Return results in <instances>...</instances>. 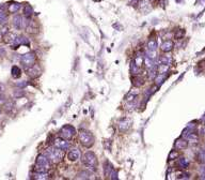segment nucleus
<instances>
[{
	"label": "nucleus",
	"mask_w": 205,
	"mask_h": 180,
	"mask_svg": "<svg viewBox=\"0 0 205 180\" xmlns=\"http://www.w3.org/2000/svg\"><path fill=\"white\" fill-rule=\"evenodd\" d=\"M50 169V160L47 155H41L37 158V165H35V172L45 173Z\"/></svg>",
	"instance_id": "nucleus-1"
},
{
	"label": "nucleus",
	"mask_w": 205,
	"mask_h": 180,
	"mask_svg": "<svg viewBox=\"0 0 205 180\" xmlns=\"http://www.w3.org/2000/svg\"><path fill=\"white\" fill-rule=\"evenodd\" d=\"M46 155L50 160V162H53V163H59V162L62 161V159H63L64 152H63V150L59 149L57 147H53V148H48L47 152H46Z\"/></svg>",
	"instance_id": "nucleus-2"
},
{
	"label": "nucleus",
	"mask_w": 205,
	"mask_h": 180,
	"mask_svg": "<svg viewBox=\"0 0 205 180\" xmlns=\"http://www.w3.org/2000/svg\"><path fill=\"white\" fill-rule=\"evenodd\" d=\"M79 141L84 147L90 148V147L93 146V144L95 142V138H94V136H93V134L91 132L86 131V130H81L79 132Z\"/></svg>",
	"instance_id": "nucleus-3"
},
{
	"label": "nucleus",
	"mask_w": 205,
	"mask_h": 180,
	"mask_svg": "<svg viewBox=\"0 0 205 180\" xmlns=\"http://www.w3.org/2000/svg\"><path fill=\"white\" fill-rule=\"evenodd\" d=\"M82 162L87 167H89L92 171H96V167H97V158L94 155V152L92 151H88L86 155H83V159H82Z\"/></svg>",
	"instance_id": "nucleus-4"
},
{
	"label": "nucleus",
	"mask_w": 205,
	"mask_h": 180,
	"mask_svg": "<svg viewBox=\"0 0 205 180\" xmlns=\"http://www.w3.org/2000/svg\"><path fill=\"white\" fill-rule=\"evenodd\" d=\"M35 60H37V57H35L34 53H27L25 55H23L22 58H20V62H22V65H23V67L25 68L26 70L31 68L32 65H34Z\"/></svg>",
	"instance_id": "nucleus-5"
},
{
	"label": "nucleus",
	"mask_w": 205,
	"mask_h": 180,
	"mask_svg": "<svg viewBox=\"0 0 205 180\" xmlns=\"http://www.w3.org/2000/svg\"><path fill=\"white\" fill-rule=\"evenodd\" d=\"M75 134H76V130L73 126H70V124L62 127L61 130H60V137L65 138L68 141L72 139L75 136Z\"/></svg>",
	"instance_id": "nucleus-6"
},
{
	"label": "nucleus",
	"mask_w": 205,
	"mask_h": 180,
	"mask_svg": "<svg viewBox=\"0 0 205 180\" xmlns=\"http://www.w3.org/2000/svg\"><path fill=\"white\" fill-rule=\"evenodd\" d=\"M53 145H55V147L63 150V151H65V150H68V148H70V143L68 142V139L62 138V137L56 138V139L53 141Z\"/></svg>",
	"instance_id": "nucleus-7"
},
{
	"label": "nucleus",
	"mask_w": 205,
	"mask_h": 180,
	"mask_svg": "<svg viewBox=\"0 0 205 180\" xmlns=\"http://www.w3.org/2000/svg\"><path fill=\"white\" fill-rule=\"evenodd\" d=\"M13 26H14L16 29H23V28H26V26L28 24V22H25L23 16H20V15H15L13 17Z\"/></svg>",
	"instance_id": "nucleus-8"
},
{
	"label": "nucleus",
	"mask_w": 205,
	"mask_h": 180,
	"mask_svg": "<svg viewBox=\"0 0 205 180\" xmlns=\"http://www.w3.org/2000/svg\"><path fill=\"white\" fill-rule=\"evenodd\" d=\"M41 73H42L41 68L37 65H34L29 69H27V74H28V76H30L31 78H37L41 75Z\"/></svg>",
	"instance_id": "nucleus-9"
},
{
	"label": "nucleus",
	"mask_w": 205,
	"mask_h": 180,
	"mask_svg": "<svg viewBox=\"0 0 205 180\" xmlns=\"http://www.w3.org/2000/svg\"><path fill=\"white\" fill-rule=\"evenodd\" d=\"M132 127V121L129 120V119H123L119 122V130H120V132L121 133H125L127 132L129 129Z\"/></svg>",
	"instance_id": "nucleus-10"
},
{
	"label": "nucleus",
	"mask_w": 205,
	"mask_h": 180,
	"mask_svg": "<svg viewBox=\"0 0 205 180\" xmlns=\"http://www.w3.org/2000/svg\"><path fill=\"white\" fill-rule=\"evenodd\" d=\"M68 160L72 161V162H76L80 158V151L78 149H76V148H74V149L70 150V152L68 153Z\"/></svg>",
	"instance_id": "nucleus-11"
},
{
	"label": "nucleus",
	"mask_w": 205,
	"mask_h": 180,
	"mask_svg": "<svg viewBox=\"0 0 205 180\" xmlns=\"http://www.w3.org/2000/svg\"><path fill=\"white\" fill-rule=\"evenodd\" d=\"M173 47H174V43L172 42V41H170V40H168V41H165V42L161 44L160 49H161L163 53H169V52H171L172 49H173Z\"/></svg>",
	"instance_id": "nucleus-12"
},
{
	"label": "nucleus",
	"mask_w": 205,
	"mask_h": 180,
	"mask_svg": "<svg viewBox=\"0 0 205 180\" xmlns=\"http://www.w3.org/2000/svg\"><path fill=\"white\" fill-rule=\"evenodd\" d=\"M23 44H29V41L27 39H26L25 37H17L16 39H15V41L13 42V44L12 45V48L13 49H15V48H17L18 46H20V45H23Z\"/></svg>",
	"instance_id": "nucleus-13"
},
{
	"label": "nucleus",
	"mask_w": 205,
	"mask_h": 180,
	"mask_svg": "<svg viewBox=\"0 0 205 180\" xmlns=\"http://www.w3.org/2000/svg\"><path fill=\"white\" fill-rule=\"evenodd\" d=\"M26 30L28 33H31V34H34V33H37V31H39V28H37V24L34 22H28L27 26H26Z\"/></svg>",
	"instance_id": "nucleus-14"
},
{
	"label": "nucleus",
	"mask_w": 205,
	"mask_h": 180,
	"mask_svg": "<svg viewBox=\"0 0 205 180\" xmlns=\"http://www.w3.org/2000/svg\"><path fill=\"white\" fill-rule=\"evenodd\" d=\"M183 136H185L186 139H187L188 142H190V143H198V142H199V136L193 132L183 134Z\"/></svg>",
	"instance_id": "nucleus-15"
},
{
	"label": "nucleus",
	"mask_w": 205,
	"mask_h": 180,
	"mask_svg": "<svg viewBox=\"0 0 205 180\" xmlns=\"http://www.w3.org/2000/svg\"><path fill=\"white\" fill-rule=\"evenodd\" d=\"M188 146V142L186 139H177L176 143H175V149L177 150H183L186 149Z\"/></svg>",
	"instance_id": "nucleus-16"
},
{
	"label": "nucleus",
	"mask_w": 205,
	"mask_h": 180,
	"mask_svg": "<svg viewBox=\"0 0 205 180\" xmlns=\"http://www.w3.org/2000/svg\"><path fill=\"white\" fill-rule=\"evenodd\" d=\"M16 38H17L16 34L11 33V32H9V33H6V36H3L4 42H6V43H9V44H13V42L15 41V39H16Z\"/></svg>",
	"instance_id": "nucleus-17"
},
{
	"label": "nucleus",
	"mask_w": 205,
	"mask_h": 180,
	"mask_svg": "<svg viewBox=\"0 0 205 180\" xmlns=\"http://www.w3.org/2000/svg\"><path fill=\"white\" fill-rule=\"evenodd\" d=\"M132 81V85H134L135 87H140V86H142V85L144 84L143 78H141L139 75H134Z\"/></svg>",
	"instance_id": "nucleus-18"
},
{
	"label": "nucleus",
	"mask_w": 205,
	"mask_h": 180,
	"mask_svg": "<svg viewBox=\"0 0 205 180\" xmlns=\"http://www.w3.org/2000/svg\"><path fill=\"white\" fill-rule=\"evenodd\" d=\"M157 46H158L157 41H156L155 39H151L149 42H147V51L156 52V49H157Z\"/></svg>",
	"instance_id": "nucleus-19"
},
{
	"label": "nucleus",
	"mask_w": 205,
	"mask_h": 180,
	"mask_svg": "<svg viewBox=\"0 0 205 180\" xmlns=\"http://www.w3.org/2000/svg\"><path fill=\"white\" fill-rule=\"evenodd\" d=\"M139 4H140V11L141 12H143V13H145L147 10L150 9V1L149 0H141L140 2H139Z\"/></svg>",
	"instance_id": "nucleus-20"
},
{
	"label": "nucleus",
	"mask_w": 205,
	"mask_h": 180,
	"mask_svg": "<svg viewBox=\"0 0 205 180\" xmlns=\"http://www.w3.org/2000/svg\"><path fill=\"white\" fill-rule=\"evenodd\" d=\"M166 78H167L166 74H159V73H158L157 76H156V77H155V79H154V81H155V85L159 87L160 85H161L163 82H165V79H166Z\"/></svg>",
	"instance_id": "nucleus-21"
},
{
	"label": "nucleus",
	"mask_w": 205,
	"mask_h": 180,
	"mask_svg": "<svg viewBox=\"0 0 205 180\" xmlns=\"http://www.w3.org/2000/svg\"><path fill=\"white\" fill-rule=\"evenodd\" d=\"M33 178L37 180H46V179H49V175L47 174V172H45V173L37 172L33 175Z\"/></svg>",
	"instance_id": "nucleus-22"
},
{
	"label": "nucleus",
	"mask_w": 205,
	"mask_h": 180,
	"mask_svg": "<svg viewBox=\"0 0 205 180\" xmlns=\"http://www.w3.org/2000/svg\"><path fill=\"white\" fill-rule=\"evenodd\" d=\"M11 73L14 78H18V77H20V75H22V71H20V69L17 67V65H13V67H12V70H11Z\"/></svg>",
	"instance_id": "nucleus-23"
},
{
	"label": "nucleus",
	"mask_w": 205,
	"mask_h": 180,
	"mask_svg": "<svg viewBox=\"0 0 205 180\" xmlns=\"http://www.w3.org/2000/svg\"><path fill=\"white\" fill-rule=\"evenodd\" d=\"M91 178V173H89L88 171H82V172L78 173V175L76 176V179H90Z\"/></svg>",
	"instance_id": "nucleus-24"
},
{
	"label": "nucleus",
	"mask_w": 205,
	"mask_h": 180,
	"mask_svg": "<svg viewBox=\"0 0 205 180\" xmlns=\"http://www.w3.org/2000/svg\"><path fill=\"white\" fill-rule=\"evenodd\" d=\"M20 9V4L19 3H12V4H10L9 6V8H8V10H9V12L10 13H16L18 10Z\"/></svg>",
	"instance_id": "nucleus-25"
},
{
	"label": "nucleus",
	"mask_w": 205,
	"mask_h": 180,
	"mask_svg": "<svg viewBox=\"0 0 205 180\" xmlns=\"http://www.w3.org/2000/svg\"><path fill=\"white\" fill-rule=\"evenodd\" d=\"M170 62H171V59L168 56H159V58H158L159 65H170Z\"/></svg>",
	"instance_id": "nucleus-26"
},
{
	"label": "nucleus",
	"mask_w": 205,
	"mask_h": 180,
	"mask_svg": "<svg viewBox=\"0 0 205 180\" xmlns=\"http://www.w3.org/2000/svg\"><path fill=\"white\" fill-rule=\"evenodd\" d=\"M113 171L112 168V166H111V164L108 163V162H105V167H104V173H105V176H108L109 177L110 174H111V172Z\"/></svg>",
	"instance_id": "nucleus-27"
},
{
	"label": "nucleus",
	"mask_w": 205,
	"mask_h": 180,
	"mask_svg": "<svg viewBox=\"0 0 205 180\" xmlns=\"http://www.w3.org/2000/svg\"><path fill=\"white\" fill-rule=\"evenodd\" d=\"M134 61H135V63L136 65H138L139 68H141L142 65H143V63H144V59H143V56L142 55H137V56L135 57V59H134Z\"/></svg>",
	"instance_id": "nucleus-28"
},
{
	"label": "nucleus",
	"mask_w": 205,
	"mask_h": 180,
	"mask_svg": "<svg viewBox=\"0 0 205 180\" xmlns=\"http://www.w3.org/2000/svg\"><path fill=\"white\" fill-rule=\"evenodd\" d=\"M140 70H141V68L138 67V65L135 63V61L132 60V75H139Z\"/></svg>",
	"instance_id": "nucleus-29"
},
{
	"label": "nucleus",
	"mask_w": 205,
	"mask_h": 180,
	"mask_svg": "<svg viewBox=\"0 0 205 180\" xmlns=\"http://www.w3.org/2000/svg\"><path fill=\"white\" fill-rule=\"evenodd\" d=\"M169 70V65H159L157 68V71L159 74H167Z\"/></svg>",
	"instance_id": "nucleus-30"
},
{
	"label": "nucleus",
	"mask_w": 205,
	"mask_h": 180,
	"mask_svg": "<svg viewBox=\"0 0 205 180\" xmlns=\"http://www.w3.org/2000/svg\"><path fill=\"white\" fill-rule=\"evenodd\" d=\"M188 165H189V161L186 158H181L180 160H178V166L182 167V168H186V167H188Z\"/></svg>",
	"instance_id": "nucleus-31"
},
{
	"label": "nucleus",
	"mask_w": 205,
	"mask_h": 180,
	"mask_svg": "<svg viewBox=\"0 0 205 180\" xmlns=\"http://www.w3.org/2000/svg\"><path fill=\"white\" fill-rule=\"evenodd\" d=\"M144 63H145L146 68L147 69H152V68H154V62H153V59L152 58H150V57L146 56L145 58H144Z\"/></svg>",
	"instance_id": "nucleus-32"
},
{
	"label": "nucleus",
	"mask_w": 205,
	"mask_h": 180,
	"mask_svg": "<svg viewBox=\"0 0 205 180\" xmlns=\"http://www.w3.org/2000/svg\"><path fill=\"white\" fill-rule=\"evenodd\" d=\"M158 74V71H157V68H152V69H150V73H149V77L150 79H155V77L157 76Z\"/></svg>",
	"instance_id": "nucleus-33"
},
{
	"label": "nucleus",
	"mask_w": 205,
	"mask_h": 180,
	"mask_svg": "<svg viewBox=\"0 0 205 180\" xmlns=\"http://www.w3.org/2000/svg\"><path fill=\"white\" fill-rule=\"evenodd\" d=\"M24 13H25V16L26 17H30L33 13V10L31 8L30 6H26L25 9H24Z\"/></svg>",
	"instance_id": "nucleus-34"
},
{
	"label": "nucleus",
	"mask_w": 205,
	"mask_h": 180,
	"mask_svg": "<svg viewBox=\"0 0 205 180\" xmlns=\"http://www.w3.org/2000/svg\"><path fill=\"white\" fill-rule=\"evenodd\" d=\"M138 96V91H130L126 97V101H132Z\"/></svg>",
	"instance_id": "nucleus-35"
},
{
	"label": "nucleus",
	"mask_w": 205,
	"mask_h": 180,
	"mask_svg": "<svg viewBox=\"0 0 205 180\" xmlns=\"http://www.w3.org/2000/svg\"><path fill=\"white\" fill-rule=\"evenodd\" d=\"M6 20V14L4 11H0V24H4Z\"/></svg>",
	"instance_id": "nucleus-36"
},
{
	"label": "nucleus",
	"mask_w": 205,
	"mask_h": 180,
	"mask_svg": "<svg viewBox=\"0 0 205 180\" xmlns=\"http://www.w3.org/2000/svg\"><path fill=\"white\" fill-rule=\"evenodd\" d=\"M177 157H178V153H177V151H175V150H172V151L170 152V155H169V160H174V159H176Z\"/></svg>",
	"instance_id": "nucleus-37"
},
{
	"label": "nucleus",
	"mask_w": 205,
	"mask_h": 180,
	"mask_svg": "<svg viewBox=\"0 0 205 180\" xmlns=\"http://www.w3.org/2000/svg\"><path fill=\"white\" fill-rule=\"evenodd\" d=\"M6 33H9V27L8 26H2L0 28V34L1 36H6Z\"/></svg>",
	"instance_id": "nucleus-38"
},
{
	"label": "nucleus",
	"mask_w": 205,
	"mask_h": 180,
	"mask_svg": "<svg viewBox=\"0 0 205 180\" xmlns=\"http://www.w3.org/2000/svg\"><path fill=\"white\" fill-rule=\"evenodd\" d=\"M199 159H200V162H202V163L205 164V151H201L199 153Z\"/></svg>",
	"instance_id": "nucleus-39"
},
{
	"label": "nucleus",
	"mask_w": 205,
	"mask_h": 180,
	"mask_svg": "<svg viewBox=\"0 0 205 180\" xmlns=\"http://www.w3.org/2000/svg\"><path fill=\"white\" fill-rule=\"evenodd\" d=\"M184 34H185V31H184V30H178V32L175 34V38H176V39H181V38L184 37Z\"/></svg>",
	"instance_id": "nucleus-40"
},
{
	"label": "nucleus",
	"mask_w": 205,
	"mask_h": 180,
	"mask_svg": "<svg viewBox=\"0 0 205 180\" xmlns=\"http://www.w3.org/2000/svg\"><path fill=\"white\" fill-rule=\"evenodd\" d=\"M110 179H118V173L115 172L114 169H113L111 174H110Z\"/></svg>",
	"instance_id": "nucleus-41"
},
{
	"label": "nucleus",
	"mask_w": 205,
	"mask_h": 180,
	"mask_svg": "<svg viewBox=\"0 0 205 180\" xmlns=\"http://www.w3.org/2000/svg\"><path fill=\"white\" fill-rule=\"evenodd\" d=\"M4 107H6V110H10L12 107H13V102H9V103H6V104L4 105Z\"/></svg>",
	"instance_id": "nucleus-42"
},
{
	"label": "nucleus",
	"mask_w": 205,
	"mask_h": 180,
	"mask_svg": "<svg viewBox=\"0 0 205 180\" xmlns=\"http://www.w3.org/2000/svg\"><path fill=\"white\" fill-rule=\"evenodd\" d=\"M200 174H201V176H203L202 178H205V167H201L200 168Z\"/></svg>",
	"instance_id": "nucleus-43"
},
{
	"label": "nucleus",
	"mask_w": 205,
	"mask_h": 180,
	"mask_svg": "<svg viewBox=\"0 0 205 180\" xmlns=\"http://www.w3.org/2000/svg\"><path fill=\"white\" fill-rule=\"evenodd\" d=\"M17 86H18V87H25V86H27V83H26V82L18 83V84H17Z\"/></svg>",
	"instance_id": "nucleus-44"
},
{
	"label": "nucleus",
	"mask_w": 205,
	"mask_h": 180,
	"mask_svg": "<svg viewBox=\"0 0 205 180\" xmlns=\"http://www.w3.org/2000/svg\"><path fill=\"white\" fill-rule=\"evenodd\" d=\"M137 2H138V0H132V4H137Z\"/></svg>",
	"instance_id": "nucleus-45"
},
{
	"label": "nucleus",
	"mask_w": 205,
	"mask_h": 180,
	"mask_svg": "<svg viewBox=\"0 0 205 180\" xmlns=\"http://www.w3.org/2000/svg\"><path fill=\"white\" fill-rule=\"evenodd\" d=\"M1 37H2V36H1V34H0V40H1Z\"/></svg>",
	"instance_id": "nucleus-46"
},
{
	"label": "nucleus",
	"mask_w": 205,
	"mask_h": 180,
	"mask_svg": "<svg viewBox=\"0 0 205 180\" xmlns=\"http://www.w3.org/2000/svg\"><path fill=\"white\" fill-rule=\"evenodd\" d=\"M204 151H205V145H204Z\"/></svg>",
	"instance_id": "nucleus-47"
},
{
	"label": "nucleus",
	"mask_w": 205,
	"mask_h": 180,
	"mask_svg": "<svg viewBox=\"0 0 205 180\" xmlns=\"http://www.w3.org/2000/svg\"><path fill=\"white\" fill-rule=\"evenodd\" d=\"M0 112H1V108H0Z\"/></svg>",
	"instance_id": "nucleus-48"
},
{
	"label": "nucleus",
	"mask_w": 205,
	"mask_h": 180,
	"mask_svg": "<svg viewBox=\"0 0 205 180\" xmlns=\"http://www.w3.org/2000/svg\"><path fill=\"white\" fill-rule=\"evenodd\" d=\"M204 127H205V124H204Z\"/></svg>",
	"instance_id": "nucleus-49"
}]
</instances>
